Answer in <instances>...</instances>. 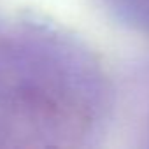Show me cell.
<instances>
[{"label":"cell","instance_id":"obj_1","mask_svg":"<svg viewBox=\"0 0 149 149\" xmlns=\"http://www.w3.org/2000/svg\"><path fill=\"white\" fill-rule=\"evenodd\" d=\"M121 121L119 68L90 40L46 19L0 26V146L107 147Z\"/></svg>","mask_w":149,"mask_h":149},{"label":"cell","instance_id":"obj_2","mask_svg":"<svg viewBox=\"0 0 149 149\" xmlns=\"http://www.w3.org/2000/svg\"><path fill=\"white\" fill-rule=\"evenodd\" d=\"M123 86L121 130L132 137L133 147L149 149V44L147 49L119 65Z\"/></svg>","mask_w":149,"mask_h":149},{"label":"cell","instance_id":"obj_3","mask_svg":"<svg viewBox=\"0 0 149 149\" xmlns=\"http://www.w3.org/2000/svg\"><path fill=\"white\" fill-rule=\"evenodd\" d=\"M119 30L149 44V0H93Z\"/></svg>","mask_w":149,"mask_h":149}]
</instances>
